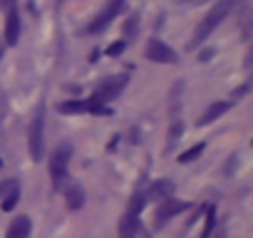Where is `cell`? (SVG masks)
I'll return each instance as SVG.
<instances>
[{
	"label": "cell",
	"mask_w": 253,
	"mask_h": 238,
	"mask_svg": "<svg viewBox=\"0 0 253 238\" xmlns=\"http://www.w3.org/2000/svg\"><path fill=\"white\" fill-rule=\"evenodd\" d=\"M70 157H72V147L70 144H60L52 157H50V176H52V186L60 191L67 184V166H70Z\"/></svg>",
	"instance_id": "obj_3"
},
{
	"label": "cell",
	"mask_w": 253,
	"mask_h": 238,
	"mask_svg": "<svg viewBox=\"0 0 253 238\" xmlns=\"http://www.w3.org/2000/svg\"><path fill=\"white\" fill-rule=\"evenodd\" d=\"M20 38V18L15 10L5 13V45H15Z\"/></svg>",
	"instance_id": "obj_12"
},
{
	"label": "cell",
	"mask_w": 253,
	"mask_h": 238,
	"mask_svg": "<svg viewBox=\"0 0 253 238\" xmlns=\"http://www.w3.org/2000/svg\"><path fill=\"white\" fill-rule=\"evenodd\" d=\"M179 5H199V3H206V0H174Z\"/></svg>",
	"instance_id": "obj_24"
},
{
	"label": "cell",
	"mask_w": 253,
	"mask_h": 238,
	"mask_svg": "<svg viewBox=\"0 0 253 238\" xmlns=\"http://www.w3.org/2000/svg\"><path fill=\"white\" fill-rule=\"evenodd\" d=\"M213 226H216V208H213V206H209V211H206V223H204V233H201V238H209V236H211V231H213Z\"/></svg>",
	"instance_id": "obj_17"
},
{
	"label": "cell",
	"mask_w": 253,
	"mask_h": 238,
	"mask_svg": "<svg viewBox=\"0 0 253 238\" xmlns=\"http://www.w3.org/2000/svg\"><path fill=\"white\" fill-rule=\"evenodd\" d=\"M42 129H45V107L40 104L33 122H30V132H28V152L33 161H40L45 157V139H42Z\"/></svg>",
	"instance_id": "obj_2"
},
{
	"label": "cell",
	"mask_w": 253,
	"mask_h": 238,
	"mask_svg": "<svg viewBox=\"0 0 253 238\" xmlns=\"http://www.w3.org/2000/svg\"><path fill=\"white\" fill-rule=\"evenodd\" d=\"M213 55H216V50H213V47H206V50H201V55H199V60H201V62H206V60H211Z\"/></svg>",
	"instance_id": "obj_22"
},
{
	"label": "cell",
	"mask_w": 253,
	"mask_h": 238,
	"mask_svg": "<svg viewBox=\"0 0 253 238\" xmlns=\"http://www.w3.org/2000/svg\"><path fill=\"white\" fill-rule=\"evenodd\" d=\"M144 196L142 194H137V196H132V201H129V211H126V213H132V216H137L142 208H144Z\"/></svg>",
	"instance_id": "obj_18"
},
{
	"label": "cell",
	"mask_w": 253,
	"mask_h": 238,
	"mask_svg": "<svg viewBox=\"0 0 253 238\" xmlns=\"http://www.w3.org/2000/svg\"><path fill=\"white\" fill-rule=\"evenodd\" d=\"M62 191H65V198H67V206L70 208H82V203H84V189L77 181H70L67 186H62Z\"/></svg>",
	"instance_id": "obj_13"
},
{
	"label": "cell",
	"mask_w": 253,
	"mask_h": 238,
	"mask_svg": "<svg viewBox=\"0 0 253 238\" xmlns=\"http://www.w3.org/2000/svg\"><path fill=\"white\" fill-rule=\"evenodd\" d=\"M3 52H5V42H0V60H3Z\"/></svg>",
	"instance_id": "obj_25"
},
{
	"label": "cell",
	"mask_w": 253,
	"mask_h": 238,
	"mask_svg": "<svg viewBox=\"0 0 253 238\" xmlns=\"http://www.w3.org/2000/svg\"><path fill=\"white\" fill-rule=\"evenodd\" d=\"M0 164H3V161H0Z\"/></svg>",
	"instance_id": "obj_26"
},
{
	"label": "cell",
	"mask_w": 253,
	"mask_h": 238,
	"mask_svg": "<svg viewBox=\"0 0 253 238\" xmlns=\"http://www.w3.org/2000/svg\"><path fill=\"white\" fill-rule=\"evenodd\" d=\"M57 112L60 114H84V112H92V114H109V109L104 104H99L97 99H67L62 104H57Z\"/></svg>",
	"instance_id": "obj_5"
},
{
	"label": "cell",
	"mask_w": 253,
	"mask_h": 238,
	"mask_svg": "<svg viewBox=\"0 0 253 238\" xmlns=\"http://www.w3.org/2000/svg\"><path fill=\"white\" fill-rule=\"evenodd\" d=\"M20 201V186L18 184H10V189H8V194H5V198H3V211H13L15 208V203Z\"/></svg>",
	"instance_id": "obj_15"
},
{
	"label": "cell",
	"mask_w": 253,
	"mask_h": 238,
	"mask_svg": "<svg viewBox=\"0 0 253 238\" xmlns=\"http://www.w3.org/2000/svg\"><path fill=\"white\" fill-rule=\"evenodd\" d=\"M186 208H191V203L189 201H179V198H164L162 201V206L157 208V221H154V228H162L169 218H174V216H179V213H184Z\"/></svg>",
	"instance_id": "obj_7"
},
{
	"label": "cell",
	"mask_w": 253,
	"mask_h": 238,
	"mask_svg": "<svg viewBox=\"0 0 253 238\" xmlns=\"http://www.w3.org/2000/svg\"><path fill=\"white\" fill-rule=\"evenodd\" d=\"M147 57H149L152 62H162V65L176 62V52H174L167 42H162V40H149V45H147Z\"/></svg>",
	"instance_id": "obj_8"
},
{
	"label": "cell",
	"mask_w": 253,
	"mask_h": 238,
	"mask_svg": "<svg viewBox=\"0 0 253 238\" xmlns=\"http://www.w3.org/2000/svg\"><path fill=\"white\" fill-rule=\"evenodd\" d=\"M137 216H132V213H126L124 218H122V223H119V233H122V238H132L134 233H137Z\"/></svg>",
	"instance_id": "obj_14"
},
{
	"label": "cell",
	"mask_w": 253,
	"mask_h": 238,
	"mask_svg": "<svg viewBox=\"0 0 253 238\" xmlns=\"http://www.w3.org/2000/svg\"><path fill=\"white\" fill-rule=\"evenodd\" d=\"M124 3H126V0H109V3L99 10V15H94V20L89 23V33H102L119 13H122V8H124Z\"/></svg>",
	"instance_id": "obj_6"
},
{
	"label": "cell",
	"mask_w": 253,
	"mask_h": 238,
	"mask_svg": "<svg viewBox=\"0 0 253 238\" xmlns=\"http://www.w3.org/2000/svg\"><path fill=\"white\" fill-rule=\"evenodd\" d=\"M124 47H126V42H124V40L112 42V45L107 47V55H109V57H117V55H122V52H124Z\"/></svg>",
	"instance_id": "obj_20"
},
{
	"label": "cell",
	"mask_w": 253,
	"mask_h": 238,
	"mask_svg": "<svg viewBox=\"0 0 253 238\" xmlns=\"http://www.w3.org/2000/svg\"><path fill=\"white\" fill-rule=\"evenodd\" d=\"M30 228H33V223L28 216H15L13 223L8 226L5 238H30Z\"/></svg>",
	"instance_id": "obj_11"
},
{
	"label": "cell",
	"mask_w": 253,
	"mask_h": 238,
	"mask_svg": "<svg viewBox=\"0 0 253 238\" xmlns=\"http://www.w3.org/2000/svg\"><path fill=\"white\" fill-rule=\"evenodd\" d=\"M126 82H129V77L126 75H117V77H107L94 92H92V99H97L99 104H107L112 99L119 97V92L126 87Z\"/></svg>",
	"instance_id": "obj_4"
},
{
	"label": "cell",
	"mask_w": 253,
	"mask_h": 238,
	"mask_svg": "<svg viewBox=\"0 0 253 238\" xmlns=\"http://www.w3.org/2000/svg\"><path fill=\"white\" fill-rule=\"evenodd\" d=\"M201 152H204V144H196V147L186 149L184 154H179V161H181V164H189V161L199 159V157H201Z\"/></svg>",
	"instance_id": "obj_16"
},
{
	"label": "cell",
	"mask_w": 253,
	"mask_h": 238,
	"mask_svg": "<svg viewBox=\"0 0 253 238\" xmlns=\"http://www.w3.org/2000/svg\"><path fill=\"white\" fill-rule=\"evenodd\" d=\"M174 194V181H169V179H159V181H154L152 186H149V191L144 194V201H164V198H169Z\"/></svg>",
	"instance_id": "obj_9"
},
{
	"label": "cell",
	"mask_w": 253,
	"mask_h": 238,
	"mask_svg": "<svg viewBox=\"0 0 253 238\" xmlns=\"http://www.w3.org/2000/svg\"><path fill=\"white\" fill-rule=\"evenodd\" d=\"M0 8H3V13L15 10V0H0Z\"/></svg>",
	"instance_id": "obj_23"
},
{
	"label": "cell",
	"mask_w": 253,
	"mask_h": 238,
	"mask_svg": "<svg viewBox=\"0 0 253 238\" xmlns=\"http://www.w3.org/2000/svg\"><path fill=\"white\" fill-rule=\"evenodd\" d=\"M179 137H181V122H179V119H176V122L171 124V129H169V144L179 142Z\"/></svg>",
	"instance_id": "obj_21"
},
{
	"label": "cell",
	"mask_w": 253,
	"mask_h": 238,
	"mask_svg": "<svg viewBox=\"0 0 253 238\" xmlns=\"http://www.w3.org/2000/svg\"><path fill=\"white\" fill-rule=\"evenodd\" d=\"M238 3H241V0H216V3H213V8L204 15V20L199 23V28H196V33H194V38H191V42H189V50H194L196 45H201L236 8H238Z\"/></svg>",
	"instance_id": "obj_1"
},
{
	"label": "cell",
	"mask_w": 253,
	"mask_h": 238,
	"mask_svg": "<svg viewBox=\"0 0 253 238\" xmlns=\"http://www.w3.org/2000/svg\"><path fill=\"white\" fill-rule=\"evenodd\" d=\"M231 107H233V102H231V99H228V102H213V104H211V107H209V109L201 114V119H199L196 124H199V127H206V124H211L213 119H218L221 114H226Z\"/></svg>",
	"instance_id": "obj_10"
},
{
	"label": "cell",
	"mask_w": 253,
	"mask_h": 238,
	"mask_svg": "<svg viewBox=\"0 0 253 238\" xmlns=\"http://www.w3.org/2000/svg\"><path fill=\"white\" fill-rule=\"evenodd\" d=\"M137 28H139V18H137V15H132L129 20L124 23V38H129L132 33H137Z\"/></svg>",
	"instance_id": "obj_19"
}]
</instances>
